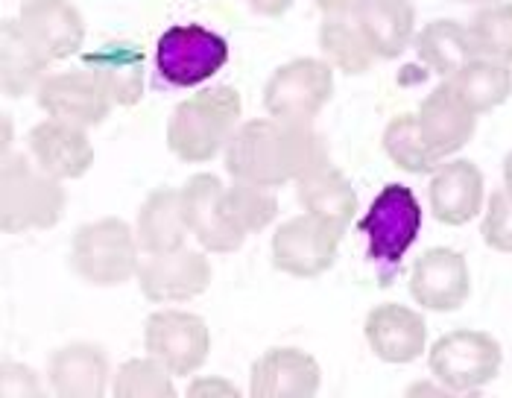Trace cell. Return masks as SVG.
Masks as SVG:
<instances>
[{
    "label": "cell",
    "instance_id": "cell-1",
    "mask_svg": "<svg viewBox=\"0 0 512 398\" xmlns=\"http://www.w3.org/2000/svg\"><path fill=\"white\" fill-rule=\"evenodd\" d=\"M331 164L328 144L311 123L255 118L240 123L226 144V170L232 179L278 188L299 182Z\"/></svg>",
    "mask_w": 512,
    "mask_h": 398
},
{
    "label": "cell",
    "instance_id": "cell-2",
    "mask_svg": "<svg viewBox=\"0 0 512 398\" xmlns=\"http://www.w3.org/2000/svg\"><path fill=\"white\" fill-rule=\"evenodd\" d=\"M240 94L232 85H214L182 100L167 123V147L188 164L211 161L240 126Z\"/></svg>",
    "mask_w": 512,
    "mask_h": 398
},
{
    "label": "cell",
    "instance_id": "cell-3",
    "mask_svg": "<svg viewBox=\"0 0 512 398\" xmlns=\"http://www.w3.org/2000/svg\"><path fill=\"white\" fill-rule=\"evenodd\" d=\"M62 179L50 176L39 161L27 156H3L0 167V226L3 232L53 229L65 211Z\"/></svg>",
    "mask_w": 512,
    "mask_h": 398
},
{
    "label": "cell",
    "instance_id": "cell-4",
    "mask_svg": "<svg viewBox=\"0 0 512 398\" xmlns=\"http://www.w3.org/2000/svg\"><path fill=\"white\" fill-rule=\"evenodd\" d=\"M360 232L369 240V258L381 270V284H390V276L422 232V205L416 194L398 182L384 185L360 220Z\"/></svg>",
    "mask_w": 512,
    "mask_h": 398
},
{
    "label": "cell",
    "instance_id": "cell-5",
    "mask_svg": "<svg viewBox=\"0 0 512 398\" xmlns=\"http://www.w3.org/2000/svg\"><path fill=\"white\" fill-rule=\"evenodd\" d=\"M138 238L120 217H103L79 226L71 240V267L94 287H120L138 276Z\"/></svg>",
    "mask_w": 512,
    "mask_h": 398
},
{
    "label": "cell",
    "instance_id": "cell-6",
    "mask_svg": "<svg viewBox=\"0 0 512 398\" xmlns=\"http://www.w3.org/2000/svg\"><path fill=\"white\" fill-rule=\"evenodd\" d=\"M501 343L474 328L448 331L431 346L428 366L439 384L451 393H474L498 378L501 372Z\"/></svg>",
    "mask_w": 512,
    "mask_h": 398
},
{
    "label": "cell",
    "instance_id": "cell-7",
    "mask_svg": "<svg viewBox=\"0 0 512 398\" xmlns=\"http://www.w3.org/2000/svg\"><path fill=\"white\" fill-rule=\"evenodd\" d=\"M229 41L202 24H176L156 44L158 77L173 88H194L208 82L229 62Z\"/></svg>",
    "mask_w": 512,
    "mask_h": 398
},
{
    "label": "cell",
    "instance_id": "cell-8",
    "mask_svg": "<svg viewBox=\"0 0 512 398\" xmlns=\"http://www.w3.org/2000/svg\"><path fill=\"white\" fill-rule=\"evenodd\" d=\"M334 94V68L325 59H293L281 65L264 85V106L270 118L311 120L328 106Z\"/></svg>",
    "mask_w": 512,
    "mask_h": 398
},
{
    "label": "cell",
    "instance_id": "cell-9",
    "mask_svg": "<svg viewBox=\"0 0 512 398\" xmlns=\"http://www.w3.org/2000/svg\"><path fill=\"white\" fill-rule=\"evenodd\" d=\"M340 238H343V229H337L334 223L305 211L302 217H293L276 229L273 264H276V270L287 273V276L316 279L334 267Z\"/></svg>",
    "mask_w": 512,
    "mask_h": 398
},
{
    "label": "cell",
    "instance_id": "cell-10",
    "mask_svg": "<svg viewBox=\"0 0 512 398\" xmlns=\"http://www.w3.org/2000/svg\"><path fill=\"white\" fill-rule=\"evenodd\" d=\"M147 352L158 358L173 375H194L208 360L211 331L205 319L188 311H156L144 328Z\"/></svg>",
    "mask_w": 512,
    "mask_h": 398
},
{
    "label": "cell",
    "instance_id": "cell-11",
    "mask_svg": "<svg viewBox=\"0 0 512 398\" xmlns=\"http://www.w3.org/2000/svg\"><path fill=\"white\" fill-rule=\"evenodd\" d=\"M472 293L469 264L457 249L436 246L416 258L410 273V296L436 314H451L466 305Z\"/></svg>",
    "mask_w": 512,
    "mask_h": 398
},
{
    "label": "cell",
    "instance_id": "cell-12",
    "mask_svg": "<svg viewBox=\"0 0 512 398\" xmlns=\"http://www.w3.org/2000/svg\"><path fill=\"white\" fill-rule=\"evenodd\" d=\"M223 182L214 173H197L182 188V205L191 235L208 252H235L246 235L232 223L223 202Z\"/></svg>",
    "mask_w": 512,
    "mask_h": 398
},
{
    "label": "cell",
    "instance_id": "cell-13",
    "mask_svg": "<svg viewBox=\"0 0 512 398\" xmlns=\"http://www.w3.org/2000/svg\"><path fill=\"white\" fill-rule=\"evenodd\" d=\"M138 284L150 302H188L211 284V264L197 249L147 255L138 267Z\"/></svg>",
    "mask_w": 512,
    "mask_h": 398
},
{
    "label": "cell",
    "instance_id": "cell-14",
    "mask_svg": "<svg viewBox=\"0 0 512 398\" xmlns=\"http://www.w3.org/2000/svg\"><path fill=\"white\" fill-rule=\"evenodd\" d=\"M363 337L372 355L384 363H413L428 346V322L407 305L384 302L369 311Z\"/></svg>",
    "mask_w": 512,
    "mask_h": 398
},
{
    "label": "cell",
    "instance_id": "cell-15",
    "mask_svg": "<svg viewBox=\"0 0 512 398\" xmlns=\"http://www.w3.org/2000/svg\"><path fill=\"white\" fill-rule=\"evenodd\" d=\"M36 100L47 112V118L68 120L85 129L100 126L115 106L91 77V71H68V74L47 77L36 91Z\"/></svg>",
    "mask_w": 512,
    "mask_h": 398
},
{
    "label": "cell",
    "instance_id": "cell-16",
    "mask_svg": "<svg viewBox=\"0 0 512 398\" xmlns=\"http://www.w3.org/2000/svg\"><path fill=\"white\" fill-rule=\"evenodd\" d=\"M483 173L469 159L442 161L431 176V211L445 226H466L483 211Z\"/></svg>",
    "mask_w": 512,
    "mask_h": 398
},
{
    "label": "cell",
    "instance_id": "cell-17",
    "mask_svg": "<svg viewBox=\"0 0 512 398\" xmlns=\"http://www.w3.org/2000/svg\"><path fill=\"white\" fill-rule=\"evenodd\" d=\"M322 372L302 349H270L255 360L249 393L255 398H311L319 390Z\"/></svg>",
    "mask_w": 512,
    "mask_h": 398
},
{
    "label": "cell",
    "instance_id": "cell-18",
    "mask_svg": "<svg viewBox=\"0 0 512 398\" xmlns=\"http://www.w3.org/2000/svg\"><path fill=\"white\" fill-rule=\"evenodd\" d=\"M18 24L50 62L74 56L85 41L82 15L71 0H27L18 12Z\"/></svg>",
    "mask_w": 512,
    "mask_h": 398
},
{
    "label": "cell",
    "instance_id": "cell-19",
    "mask_svg": "<svg viewBox=\"0 0 512 398\" xmlns=\"http://www.w3.org/2000/svg\"><path fill=\"white\" fill-rule=\"evenodd\" d=\"M33 159L56 179H79L94 164V147L85 126L68 120L47 118L33 126L30 132Z\"/></svg>",
    "mask_w": 512,
    "mask_h": 398
},
{
    "label": "cell",
    "instance_id": "cell-20",
    "mask_svg": "<svg viewBox=\"0 0 512 398\" xmlns=\"http://www.w3.org/2000/svg\"><path fill=\"white\" fill-rule=\"evenodd\" d=\"M419 129H422L428 150L442 161L472 141L477 115L454 94V88L442 80V85L425 97L419 109Z\"/></svg>",
    "mask_w": 512,
    "mask_h": 398
},
{
    "label": "cell",
    "instance_id": "cell-21",
    "mask_svg": "<svg viewBox=\"0 0 512 398\" xmlns=\"http://www.w3.org/2000/svg\"><path fill=\"white\" fill-rule=\"evenodd\" d=\"M47 375L59 398H100L109 387V358L94 343H71L50 355Z\"/></svg>",
    "mask_w": 512,
    "mask_h": 398
},
{
    "label": "cell",
    "instance_id": "cell-22",
    "mask_svg": "<svg viewBox=\"0 0 512 398\" xmlns=\"http://www.w3.org/2000/svg\"><path fill=\"white\" fill-rule=\"evenodd\" d=\"M85 68L115 106H135L144 97V53L129 41H109L85 56Z\"/></svg>",
    "mask_w": 512,
    "mask_h": 398
},
{
    "label": "cell",
    "instance_id": "cell-23",
    "mask_svg": "<svg viewBox=\"0 0 512 398\" xmlns=\"http://www.w3.org/2000/svg\"><path fill=\"white\" fill-rule=\"evenodd\" d=\"M50 59L39 50V44L24 33L18 18L3 21L0 30V82L9 100L36 94L47 80Z\"/></svg>",
    "mask_w": 512,
    "mask_h": 398
},
{
    "label": "cell",
    "instance_id": "cell-24",
    "mask_svg": "<svg viewBox=\"0 0 512 398\" xmlns=\"http://www.w3.org/2000/svg\"><path fill=\"white\" fill-rule=\"evenodd\" d=\"M191 235L185 220V205L179 188H156L144 199L138 211V229L135 238L147 255L158 252H176L185 246V238Z\"/></svg>",
    "mask_w": 512,
    "mask_h": 398
},
{
    "label": "cell",
    "instance_id": "cell-25",
    "mask_svg": "<svg viewBox=\"0 0 512 398\" xmlns=\"http://www.w3.org/2000/svg\"><path fill=\"white\" fill-rule=\"evenodd\" d=\"M355 18L378 59L401 56L416 39L413 0H369L357 9Z\"/></svg>",
    "mask_w": 512,
    "mask_h": 398
},
{
    "label": "cell",
    "instance_id": "cell-26",
    "mask_svg": "<svg viewBox=\"0 0 512 398\" xmlns=\"http://www.w3.org/2000/svg\"><path fill=\"white\" fill-rule=\"evenodd\" d=\"M413 44H416L419 62L442 80H451L457 71H463L472 59H477L472 39H469V27L451 18L425 24Z\"/></svg>",
    "mask_w": 512,
    "mask_h": 398
},
{
    "label": "cell",
    "instance_id": "cell-27",
    "mask_svg": "<svg viewBox=\"0 0 512 398\" xmlns=\"http://www.w3.org/2000/svg\"><path fill=\"white\" fill-rule=\"evenodd\" d=\"M296 197L308 214H316V217L334 223L343 232L357 211L355 188L343 176V170H337L334 164H325V167L314 170L311 176L299 179Z\"/></svg>",
    "mask_w": 512,
    "mask_h": 398
},
{
    "label": "cell",
    "instance_id": "cell-28",
    "mask_svg": "<svg viewBox=\"0 0 512 398\" xmlns=\"http://www.w3.org/2000/svg\"><path fill=\"white\" fill-rule=\"evenodd\" d=\"M319 50L325 53V62L331 68L349 77H360L372 71L378 59L355 15H325L319 24Z\"/></svg>",
    "mask_w": 512,
    "mask_h": 398
},
{
    "label": "cell",
    "instance_id": "cell-29",
    "mask_svg": "<svg viewBox=\"0 0 512 398\" xmlns=\"http://www.w3.org/2000/svg\"><path fill=\"white\" fill-rule=\"evenodd\" d=\"M445 82L454 88V94L472 109L474 115H483L510 100L512 65L492 62V59H472L463 71H457Z\"/></svg>",
    "mask_w": 512,
    "mask_h": 398
},
{
    "label": "cell",
    "instance_id": "cell-30",
    "mask_svg": "<svg viewBox=\"0 0 512 398\" xmlns=\"http://www.w3.org/2000/svg\"><path fill=\"white\" fill-rule=\"evenodd\" d=\"M466 27L477 59L512 65V3H486Z\"/></svg>",
    "mask_w": 512,
    "mask_h": 398
},
{
    "label": "cell",
    "instance_id": "cell-31",
    "mask_svg": "<svg viewBox=\"0 0 512 398\" xmlns=\"http://www.w3.org/2000/svg\"><path fill=\"white\" fill-rule=\"evenodd\" d=\"M384 150L387 156L407 173L425 176L439 167V159L428 150L422 129H419V115H398L387 123L384 129Z\"/></svg>",
    "mask_w": 512,
    "mask_h": 398
},
{
    "label": "cell",
    "instance_id": "cell-32",
    "mask_svg": "<svg viewBox=\"0 0 512 398\" xmlns=\"http://www.w3.org/2000/svg\"><path fill=\"white\" fill-rule=\"evenodd\" d=\"M223 202H226V214L232 217V223H235L243 235L264 232L278 217L276 197L270 194V188L255 185V182H240V179H235V185L226 188Z\"/></svg>",
    "mask_w": 512,
    "mask_h": 398
},
{
    "label": "cell",
    "instance_id": "cell-33",
    "mask_svg": "<svg viewBox=\"0 0 512 398\" xmlns=\"http://www.w3.org/2000/svg\"><path fill=\"white\" fill-rule=\"evenodd\" d=\"M173 372L158 358L126 360L115 378V396L118 398H170L176 396Z\"/></svg>",
    "mask_w": 512,
    "mask_h": 398
},
{
    "label": "cell",
    "instance_id": "cell-34",
    "mask_svg": "<svg viewBox=\"0 0 512 398\" xmlns=\"http://www.w3.org/2000/svg\"><path fill=\"white\" fill-rule=\"evenodd\" d=\"M483 243L495 252H512V197L507 188L489 194V205L480 223Z\"/></svg>",
    "mask_w": 512,
    "mask_h": 398
},
{
    "label": "cell",
    "instance_id": "cell-35",
    "mask_svg": "<svg viewBox=\"0 0 512 398\" xmlns=\"http://www.w3.org/2000/svg\"><path fill=\"white\" fill-rule=\"evenodd\" d=\"M41 396L39 381L33 369L18 363H3V398H36Z\"/></svg>",
    "mask_w": 512,
    "mask_h": 398
},
{
    "label": "cell",
    "instance_id": "cell-36",
    "mask_svg": "<svg viewBox=\"0 0 512 398\" xmlns=\"http://www.w3.org/2000/svg\"><path fill=\"white\" fill-rule=\"evenodd\" d=\"M188 396H223V398H237L240 396V390H237L235 384H229V381H223V378H199L191 384V390H188Z\"/></svg>",
    "mask_w": 512,
    "mask_h": 398
},
{
    "label": "cell",
    "instance_id": "cell-37",
    "mask_svg": "<svg viewBox=\"0 0 512 398\" xmlns=\"http://www.w3.org/2000/svg\"><path fill=\"white\" fill-rule=\"evenodd\" d=\"M314 3L325 15H355L357 9L369 0H314Z\"/></svg>",
    "mask_w": 512,
    "mask_h": 398
},
{
    "label": "cell",
    "instance_id": "cell-38",
    "mask_svg": "<svg viewBox=\"0 0 512 398\" xmlns=\"http://www.w3.org/2000/svg\"><path fill=\"white\" fill-rule=\"evenodd\" d=\"M246 6H249L252 12H258V15L278 18V15H284V12L293 6V0H246Z\"/></svg>",
    "mask_w": 512,
    "mask_h": 398
},
{
    "label": "cell",
    "instance_id": "cell-39",
    "mask_svg": "<svg viewBox=\"0 0 512 398\" xmlns=\"http://www.w3.org/2000/svg\"><path fill=\"white\" fill-rule=\"evenodd\" d=\"M504 188H507V194L512 197V153L504 159Z\"/></svg>",
    "mask_w": 512,
    "mask_h": 398
},
{
    "label": "cell",
    "instance_id": "cell-40",
    "mask_svg": "<svg viewBox=\"0 0 512 398\" xmlns=\"http://www.w3.org/2000/svg\"><path fill=\"white\" fill-rule=\"evenodd\" d=\"M457 3H495V0H457Z\"/></svg>",
    "mask_w": 512,
    "mask_h": 398
}]
</instances>
